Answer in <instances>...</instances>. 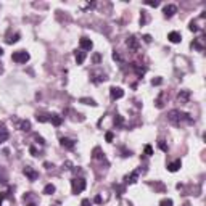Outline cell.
Masks as SVG:
<instances>
[{"instance_id":"32","label":"cell","mask_w":206,"mask_h":206,"mask_svg":"<svg viewBox=\"0 0 206 206\" xmlns=\"http://www.w3.org/2000/svg\"><path fill=\"white\" fill-rule=\"evenodd\" d=\"M102 201H103V200H102V196H100V195L95 196V203H102Z\"/></svg>"},{"instance_id":"30","label":"cell","mask_w":206,"mask_h":206,"mask_svg":"<svg viewBox=\"0 0 206 206\" xmlns=\"http://www.w3.org/2000/svg\"><path fill=\"white\" fill-rule=\"evenodd\" d=\"M143 40L146 43H150V42H152V37H150V35H143Z\"/></svg>"},{"instance_id":"2","label":"cell","mask_w":206,"mask_h":206,"mask_svg":"<svg viewBox=\"0 0 206 206\" xmlns=\"http://www.w3.org/2000/svg\"><path fill=\"white\" fill-rule=\"evenodd\" d=\"M11 60L15 63H26L29 60V53H26L24 50H19V52H15L13 55H11Z\"/></svg>"},{"instance_id":"8","label":"cell","mask_w":206,"mask_h":206,"mask_svg":"<svg viewBox=\"0 0 206 206\" xmlns=\"http://www.w3.org/2000/svg\"><path fill=\"white\" fill-rule=\"evenodd\" d=\"M60 142H61V145H63V146H66L68 150H73L74 146H76V142L71 140V138H68V137H61V138H60Z\"/></svg>"},{"instance_id":"13","label":"cell","mask_w":206,"mask_h":206,"mask_svg":"<svg viewBox=\"0 0 206 206\" xmlns=\"http://www.w3.org/2000/svg\"><path fill=\"white\" fill-rule=\"evenodd\" d=\"M201 40H203V37H198V39H195V40L192 42V47H193V49H196V50H200V52H203L205 45L201 43Z\"/></svg>"},{"instance_id":"19","label":"cell","mask_w":206,"mask_h":206,"mask_svg":"<svg viewBox=\"0 0 206 206\" xmlns=\"http://www.w3.org/2000/svg\"><path fill=\"white\" fill-rule=\"evenodd\" d=\"M19 129H21V130H26V132H27V130L31 129V122H29V121H21V122H19Z\"/></svg>"},{"instance_id":"15","label":"cell","mask_w":206,"mask_h":206,"mask_svg":"<svg viewBox=\"0 0 206 206\" xmlns=\"http://www.w3.org/2000/svg\"><path fill=\"white\" fill-rule=\"evenodd\" d=\"M85 60V52L84 50H79L76 52V61H77V65H82Z\"/></svg>"},{"instance_id":"12","label":"cell","mask_w":206,"mask_h":206,"mask_svg":"<svg viewBox=\"0 0 206 206\" xmlns=\"http://www.w3.org/2000/svg\"><path fill=\"white\" fill-rule=\"evenodd\" d=\"M50 121H52V124H53V126H57V127H58V126L63 122V116H60V114H52Z\"/></svg>"},{"instance_id":"11","label":"cell","mask_w":206,"mask_h":206,"mask_svg":"<svg viewBox=\"0 0 206 206\" xmlns=\"http://www.w3.org/2000/svg\"><path fill=\"white\" fill-rule=\"evenodd\" d=\"M176 11H177V7H176V5H166V7H164V15H166L168 18H171L172 15L176 13Z\"/></svg>"},{"instance_id":"21","label":"cell","mask_w":206,"mask_h":206,"mask_svg":"<svg viewBox=\"0 0 206 206\" xmlns=\"http://www.w3.org/2000/svg\"><path fill=\"white\" fill-rule=\"evenodd\" d=\"M8 137H10V134L7 132V130H3V129L0 130V143H2V142H5Z\"/></svg>"},{"instance_id":"36","label":"cell","mask_w":206,"mask_h":206,"mask_svg":"<svg viewBox=\"0 0 206 206\" xmlns=\"http://www.w3.org/2000/svg\"><path fill=\"white\" fill-rule=\"evenodd\" d=\"M2 53H3V50H2V49H0V55H2Z\"/></svg>"},{"instance_id":"27","label":"cell","mask_w":206,"mask_h":206,"mask_svg":"<svg viewBox=\"0 0 206 206\" xmlns=\"http://www.w3.org/2000/svg\"><path fill=\"white\" fill-rule=\"evenodd\" d=\"M145 153L148 154V156H152V154H153V150H152V146H150V145L145 146Z\"/></svg>"},{"instance_id":"5","label":"cell","mask_w":206,"mask_h":206,"mask_svg":"<svg viewBox=\"0 0 206 206\" xmlns=\"http://www.w3.org/2000/svg\"><path fill=\"white\" fill-rule=\"evenodd\" d=\"M177 100H179L180 105L188 103V100H190V92H188V90H180L179 95H177Z\"/></svg>"},{"instance_id":"20","label":"cell","mask_w":206,"mask_h":206,"mask_svg":"<svg viewBox=\"0 0 206 206\" xmlns=\"http://www.w3.org/2000/svg\"><path fill=\"white\" fill-rule=\"evenodd\" d=\"M55 192V187L52 184H49V185H45V188H43V193H45V195H52V193Z\"/></svg>"},{"instance_id":"16","label":"cell","mask_w":206,"mask_h":206,"mask_svg":"<svg viewBox=\"0 0 206 206\" xmlns=\"http://www.w3.org/2000/svg\"><path fill=\"white\" fill-rule=\"evenodd\" d=\"M138 174H140V171H134L132 174H130V176H127V177H126V182H127V184H134V182L137 180Z\"/></svg>"},{"instance_id":"35","label":"cell","mask_w":206,"mask_h":206,"mask_svg":"<svg viewBox=\"0 0 206 206\" xmlns=\"http://www.w3.org/2000/svg\"><path fill=\"white\" fill-rule=\"evenodd\" d=\"M3 198H5V193H2V195H0V203H2V200Z\"/></svg>"},{"instance_id":"6","label":"cell","mask_w":206,"mask_h":206,"mask_svg":"<svg viewBox=\"0 0 206 206\" xmlns=\"http://www.w3.org/2000/svg\"><path fill=\"white\" fill-rule=\"evenodd\" d=\"M23 200H24V203L27 206H37V203H35V195H32L31 192L24 193V196H23Z\"/></svg>"},{"instance_id":"14","label":"cell","mask_w":206,"mask_h":206,"mask_svg":"<svg viewBox=\"0 0 206 206\" xmlns=\"http://www.w3.org/2000/svg\"><path fill=\"white\" fill-rule=\"evenodd\" d=\"M168 39L169 40H171L172 43H177V42H180V34L179 32H176V31H174V32H169V35H168Z\"/></svg>"},{"instance_id":"29","label":"cell","mask_w":206,"mask_h":206,"mask_svg":"<svg viewBox=\"0 0 206 206\" xmlns=\"http://www.w3.org/2000/svg\"><path fill=\"white\" fill-rule=\"evenodd\" d=\"M106 140H108V142H111V140H113V134H111V132L106 134Z\"/></svg>"},{"instance_id":"3","label":"cell","mask_w":206,"mask_h":206,"mask_svg":"<svg viewBox=\"0 0 206 206\" xmlns=\"http://www.w3.org/2000/svg\"><path fill=\"white\" fill-rule=\"evenodd\" d=\"M71 185H73V193H81L85 188V180L82 177L81 179H73L71 180Z\"/></svg>"},{"instance_id":"18","label":"cell","mask_w":206,"mask_h":206,"mask_svg":"<svg viewBox=\"0 0 206 206\" xmlns=\"http://www.w3.org/2000/svg\"><path fill=\"white\" fill-rule=\"evenodd\" d=\"M50 116H52V114L39 113V114H37V121H39V122H47V121H50Z\"/></svg>"},{"instance_id":"17","label":"cell","mask_w":206,"mask_h":206,"mask_svg":"<svg viewBox=\"0 0 206 206\" xmlns=\"http://www.w3.org/2000/svg\"><path fill=\"white\" fill-rule=\"evenodd\" d=\"M180 160H177V161H174V163H171V164H169L168 166V169H169V171H171V172H176L177 171V169H179L180 168Z\"/></svg>"},{"instance_id":"4","label":"cell","mask_w":206,"mask_h":206,"mask_svg":"<svg viewBox=\"0 0 206 206\" xmlns=\"http://www.w3.org/2000/svg\"><path fill=\"white\" fill-rule=\"evenodd\" d=\"M110 95H111L113 100H119V98L124 97V90H122L121 87H111V89H110Z\"/></svg>"},{"instance_id":"10","label":"cell","mask_w":206,"mask_h":206,"mask_svg":"<svg viewBox=\"0 0 206 206\" xmlns=\"http://www.w3.org/2000/svg\"><path fill=\"white\" fill-rule=\"evenodd\" d=\"M127 47H129L130 50L137 52V49H138V42H137V39L134 37V35H132V37H129V39H127Z\"/></svg>"},{"instance_id":"7","label":"cell","mask_w":206,"mask_h":206,"mask_svg":"<svg viewBox=\"0 0 206 206\" xmlns=\"http://www.w3.org/2000/svg\"><path fill=\"white\" fill-rule=\"evenodd\" d=\"M24 176H27V179L32 182V180H35L39 177V172L34 171L32 168H29V166H27V168H24Z\"/></svg>"},{"instance_id":"23","label":"cell","mask_w":206,"mask_h":206,"mask_svg":"<svg viewBox=\"0 0 206 206\" xmlns=\"http://www.w3.org/2000/svg\"><path fill=\"white\" fill-rule=\"evenodd\" d=\"M122 122H124V119L119 116V114H116V118H114V126H118V127H121Z\"/></svg>"},{"instance_id":"22","label":"cell","mask_w":206,"mask_h":206,"mask_svg":"<svg viewBox=\"0 0 206 206\" xmlns=\"http://www.w3.org/2000/svg\"><path fill=\"white\" fill-rule=\"evenodd\" d=\"M158 146H160V148L163 150L164 153H168V150H169V148H168V145L164 143V140H161V138H160V140H158Z\"/></svg>"},{"instance_id":"1","label":"cell","mask_w":206,"mask_h":206,"mask_svg":"<svg viewBox=\"0 0 206 206\" xmlns=\"http://www.w3.org/2000/svg\"><path fill=\"white\" fill-rule=\"evenodd\" d=\"M168 118H169V121H171L172 124H176V126H179L182 121H187V122H193V119H192V118L188 116L187 113H180L179 110H172V111H169Z\"/></svg>"},{"instance_id":"34","label":"cell","mask_w":206,"mask_h":206,"mask_svg":"<svg viewBox=\"0 0 206 206\" xmlns=\"http://www.w3.org/2000/svg\"><path fill=\"white\" fill-rule=\"evenodd\" d=\"M82 206H89V200H84V201H82Z\"/></svg>"},{"instance_id":"24","label":"cell","mask_w":206,"mask_h":206,"mask_svg":"<svg viewBox=\"0 0 206 206\" xmlns=\"http://www.w3.org/2000/svg\"><path fill=\"white\" fill-rule=\"evenodd\" d=\"M79 102L84 103V105H93V106H95V102L92 100V98H81Z\"/></svg>"},{"instance_id":"25","label":"cell","mask_w":206,"mask_h":206,"mask_svg":"<svg viewBox=\"0 0 206 206\" xmlns=\"http://www.w3.org/2000/svg\"><path fill=\"white\" fill-rule=\"evenodd\" d=\"M160 206H172V200H169V198H168V200H163L160 203Z\"/></svg>"},{"instance_id":"28","label":"cell","mask_w":206,"mask_h":206,"mask_svg":"<svg viewBox=\"0 0 206 206\" xmlns=\"http://www.w3.org/2000/svg\"><path fill=\"white\" fill-rule=\"evenodd\" d=\"M29 152H31V154H32V156H39V152L34 148V146H31V148H29Z\"/></svg>"},{"instance_id":"31","label":"cell","mask_w":206,"mask_h":206,"mask_svg":"<svg viewBox=\"0 0 206 206\" xmlns=\"http://www.w3.org/2000/svg\"><path fill=\"white\" fill-rule=\"evenodd\" d=\"M161 84V79H153V85H158Z\"/></svg>"},{"instance_id":"9","label":"cell","mask_w":206,"mask_h":206,"mask_svg":"<svg viewBox=\"0 0 206 206\" xmlns=\"http://www.w3.org/2000/svg\"><path fill=\"white\" fill-rule=\"evenodd\" d=\"M79 45H81V49L82 50H90L92 49V40H90V39H87V37H82L81 40H79Z\"/></svg>"},{"instance_id":"33","label":"cell","mask_w":206,"mask_h":206,"mask_svg":"<svg viewBox=\"0 0 206 206\" xmlns=\"http://www.w3.org/2000/svg\"><path fill=\"white\" fill-rule=\"evenodd\" d=\"M93 61H95V63L100 61V55H95V57H93Z\"/></svg>"},{"instance_id":"26","label":"cell","mask_w":206,"mask_h":206,"mask_svg":"<svg viewBox=\"0 0 206 206\" xmlns=\"http://www.w3.org/2000/svg\"><path fill=\"white\" fill-rule=\"evenodd\" d=\"M18 39H19V34H15V35H13V37H10V39H7V42H8V43H13V42H16V40H18Z\"/></svg>"}]
</instances>
